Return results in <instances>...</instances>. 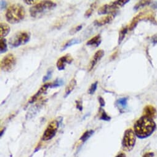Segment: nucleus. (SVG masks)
Masks as SVG:
<instances>
[{
  "mask_svg": "<svg viewBox=\"0 0 157 157\" xmlns=\"http://www.w3.org/2000/svg\"><path fill=\"white\" fill-rule=\"evenodd\" d=\"M156 129V124L154 119L143 115L135 122L133 127L136 137L140 139L149 138Z\"/></svg>",
  "mask_w": 157,
  "mask_h": 157,
  "instance_id": "nucleus-1",
  "label": "nucleus"
},
{
  "mask_svg": "<svg viewBox=\"0 0 157 157\" xmlns=\"http://www.w3.org/2000/svg\"><path fill=\"white\" fill-rule=\"evenodd\" d=\"M25 14L24 7L19 3H15L8 7L6 13V19L9 23L15 24L23 20Z\"/></svg>",
  "mask_w": 157,
  "mask_h": 157,
  "instance_id": "nucleus-2",
  "label": "nucleus"
},
{
  "mask_svg": "<svg viewBox=\"0 0 157 157\" xmlns=\"http://www.w3.org/2000/svg\"><path fill=\"white\" fill-rule=\"evenodd\" d=\"M56 7V3L51 1H42L36 4L30 9V14L32 17H40L49 11Z\"/></svg>",
  "mask_w": 157,
  "mask_h": 157,
  "instance_id": "nucleus-3",
  "label": "nucleus"
},
{
  "mask_svg": "<svg viewBox=\"0 0 157 157\" xmlns=\"http://www.w3.org/2000/svg\"><path fill=\"white\" fill-rule=\"evenodd\" d=\"M30 32L26 31H22L15 33L12 35L9 40V44L11 48H15L19 46L27 44L30 40Z\"/></svg>",
  "mask_w": 157,
  "mask_h": 157,
  "instance_id": "nucleus-4",
  "label": "nucleus"
},
{
  "mask_svg": "<svg viewBox=\"0 0 157 157\" xmlns=\"http://www.w3.org/2000/svg\"><path fill=\"white\" fill-rule=\"evenodd\" d=\"M136 136L134 131L131 128L126 129L125 131L122 139V148L123 150L126 152H130L133 149L136 142Z\"/></svg>",
  "mask_w": 157,
  "mask_h": 157,
  "instance_id": "nucleus-5",
  "label": "nucleus"
},
{
  "mask_svg": "<svg viewBox=\"0 0 157 157\" xmlns=\"http://www.w3.org/2000/svg\"><path fill=\"white\" fill-rule=\"evenodd\" d=\"M16 58L12 54H7L1 60V70L5 72H10L15 67Z\"/></svg>",
  "mask_w": 157,
  "mask_h": 157,
  "instance_id": "nucleus-6",
  "label": "nucleus"
},
{
  "mask_svg": "<svg viewBox=\"0 0 157 157\" xmlns=\"http://www.w3.org/2000/svg\"><path fill=\"white\" fill-rule=\"evenodd\" d=\"M59 128V121L57 120L52 121L49 124L42 136V140L47 141L52 139L56 136Z\"/></svg>",
  "mask_w": 157,
  "mask_h": 157,
  "instance_id": "nucleus-7",
  "label": "nucleus"
},
{
  "mask_svg": "<svg viewBox=\"0 0 157 157\" xmlns=\"http://www.w3.org/2000/svg\"><path fill=\"white\" fill-rule=\"evenodd\" d=\"M146 16H147V12L145 13L144 12H140L139 14H138L136 16L133 18V19L132 20V21L129 25V30H134V28L136 27V26L138 25V23L141 20H143L144 18H146L147 19L150 20L151 22H152V20H155L154 17L152 16V14H151L150 15H149L148 16V17H146Z\"/></svg>",
  "mask_w": 157,
  "mask_h": 157,
  "instance_id": "nucleus-8",
  "label": "nucleus"
},
{
  "mask_svg": "<svg viewBox=\"0 0 157 157\" xmlns=\"http://www.w3.org/2000/svg\"><path fill=\"white\" fill-rule=\"evenodd\" d=\"M73 60V57L71 55L69 54L61 57L57 62L56 66L57 69L60 70V71H61V70H64L67 64H70L72 62Z\"/></svg>",
  "mask_w": 157,
  "mask_h": 157,
  "instance_id": "nucleus-9",
  "label": "nucleus"
},
{
  "mask_svg": "<svg viewBox=\"0 0 157 157\" xmlns=\"http://www.w3.org/2000/svg\"><path fill=\"white\" fill-rule=\"evenodd\" d=\"M116 15H117V12L110 14L109 15L105 16V17L100 18L99 19H97L94 22V25L97 27L104 26L105 25L108 24L112 21Z\"/></svg>",
  "mask_w": 157,
  "mask_h": 157,
  "instance_id": "nucleus-10",
  "label": "nucleus"
},
{
  "mask_svg": "<svg viewBox=\"0 0 157 157\" xmlns=\"http://www.w3.org/2000/svg\"><path fill=\"white\" fill-rule=\"evenodd\" d=\"M51 83H47L44 84L40 88V89L38 91V92H37L34 96H33L30 99L28 102L30 103V104H32V103L35 102V101H36L38 100V99L41 96L42 94H44L47 91V90L51 88Z\"/></svg>",
  "mask_w": 157,
  "mask_h": 157,
  "instance_id": "nucleus-11",
  "label": "nucleus"
},
{
  "mask_svg": "<svg viewBox=\"0 0 157 157\" xmlns=\"http://www.w3.org/2000/svg\"><path fill=\"white\" fill-rule=\"evenodd\" d=\"M104 54H105V52L104 50H102V49H100V50L97 51L96 53H95V54L94 55L93 57L89 63V65L88 67L89 72H90L91 70H92L93 69V68L95 67V65L97 64L98 62L103 57H104Z\"/></svg>",
  "mask_w": 157,
  "mask_h": 157,
  "instance_id": "nucleus-12",
  "label": "nucleus"
},
{
  "mask_svg": "<svg viewBox=\"0 0 157 157\" xmlns=\"http://www.w3.org/2000/svg\"><path fill=\"white\" fill-rule=\"evenodd\" d=\"M143 116L154 119L157 116V110L155 107L151 105H146L143 110Z\"/></svg>",
  "mask_w": 157,
  "mask_h": 157,
  "instance_id": "nucleus-13",
  "label": "nucleus"
},
{
  "mask_svg": "<svg viewBox=\"0 0 157 157\" xmlns=\"http://www.w3.org/2000/svg\"><path fill=\"white\" fill-rule=\"evenodd\" d=\"M116 9L111 5H105L102 6L99 8L98 10V14L99 15H102V14H111L113 13V12H116L115 11Z\"/></svg>",
  "mask_w": 157,
  "mask_h": 157,
  "instance_id": "nucleus-14",
  "label": "nucleus"
},
{
  "mask_svg": "<svg viewBox=\"0 0 157 157\" xmlns=\"http://www.w3.org/2000/svg\"><path fill=\"white\" fill-rule=\"evenodd\" d=\"M101 42H102V37L101 35H97L94 36L93 38H92L91 40H89L87 42V43H86V45L89 46L97 48L101 44Z\"/></svg>",
  "mask_w": 157,
  "mask_h": 157,
  "instance_id": "nucleus-15",
  "label": "nucleus"
},
{
  "mask_svg": "<svg viewBox=\"0 0 157 157\" xmlns=\"http://www.w3.org/2000/svg\"><path fill=\"white\" fill-rule=\"evenodd\" d=\"M11 31L10 27L9 25L6 23L1 22L0 23V38H4L9 34Z\"/></svg>",
  "mask_w": 157,
  "mask_h": 157,
  "instance_id": "nucleus-16",
  "label": "nucleus"
},
{
  "mask_svg": "<svg viewBox=\"0 0 157 157\" xmlns=\"http://www.w3.org/2000/svg\"><path fill=\"white\" fill-rule=\"evenodd\" d=\"M76 85V81L75 78H73V79L69 82L68 85L67 86V87H66L65 88L64 97H67L68 95L72 92V91L75 89Z\"/></svg>",
  "mask_w": 157,
  "mask_h": 157,
  "instance_id": "nucleus-17",
  "label": "nucleus"
},
{
  "mask_svg": "<svg viewBox=\"0 0 157 157\" xmlns=\"http://www.w3.org/2000/svg\"><path fill=\"white\" fill-rule=\"evenodd\" d=\"M127 97H123L118 99L116 102V104L118 106V108L119 110H123L126 108L127 107Z\"/></svg>",
  "mask_w": 157,
  "mask_h": 157,
  "instance_id": "nucleus-18",
  "label": "nucleus"
},
{
  "mask_svg": "<svg viewBox=\"0 0 157 157\" xmlns=\"http://www.w3.org/2000/svg\"><path fill=\"white\" fill-rule=\"evenodd\" d=\"M80 42H81V40H80L79 38H73L72 40H70L67 41V42H66L65 43V44L63 46L62 50H65V49H66L67 48L72 46L74 44H79Z\"/></svg>",
  "mask_w": 157,
  "mask_h": 157,
  "instance_id": "nucleus-19",
  "label": "nucleus"
},
{
  "mask_svg": "<svg viewBox=\"0 0 157 157\" xmlns=\"http://www.w3.org/2000/svg\"><path fill=\"white\" fill-rule=\"evenodd\" d=\"M97 1H95L94 3H93L91 4V5L90 6L89 9L85 12V15H84L85 18L88 19L89 17H91V15L93 13L94 11L95 10V9H96V7L97 6Z\"/></svg>",
  "mask_w": 157,
  "mask_h": 157,
  "instance_id": "nucleus-20",
  "label": "nucleus"
},
{
  "mask_svg": "<svg viewBox=\"0 0 157 157\" xmlns=\"http://www.w3.org/2000/svg\"><path fill=\"white\" fill-rule=\"evenodd\" d=\"M129 27H123L121 30L119 32V37H118V44H120L123 41V40L125 38V37L127 32V30Z\"/></svg>",
  "mask_w": 157,
  "mask_h": 157,
  "instance_id": "nucleus-21",
  "label": "nucleus"
},
{
  "mask_svg": "<svg viewBox=\"0 0 157 157\" xmlns=\"http://www.w3.org/2000/svg\"><path fill=\"white\" fill-rule=\"evenodd\" d=\"M7 51V44L5 38H0V52L5 53Z\"/></svg>",
  "mask_w": 157,
  "mask_h": 157,
  "instance_id": "nucleus-22",
  "label": "nucleus"
},
{
  "mask_svg": "<svg viewBox=\"0 0 157 157\" xmlns=\"http://www.w3.org/2000/svg\"><path fill=\"white\" fill-rule=\"evenodd\" d=\"M129 1V0H127V1L126 0V1H124V0H123V1H121V0H120V1H114L111 2V5H112L115 9H117L119 7H122L123 6H125L126 4H127Z\"/></svg>",
  "mask_w": 157,
  "mask_h": 157,
  "instance_id": "nucleus-23",
  "label": "nucleus"
},
{
  "mask_svg": "<svg viewBox=\"0 0 157 157\" xmlns=\"http://www.w3.org/2000/svg\"><path fill=\"white\" fill-rule=\"evenodd\" d=\"M99 112H100L101 114L100 119L101 120L109 121L111 119V117L107 115V113L105 112V111L102 108H100V109H99Z\"/></svg>",
  "mask_w": 157,
  "mask_h": 157,
  "instance_id": "nucleus-24",
  "label": "nucleus"
},
{
  "mask_svg": "<svg viewBox=\"0 0 157 157\" xmlns=\"http://www.w3.org/2000/svg\"><path fill=\"white\" fill-rule=\"evenodd\" d=\"M94 133V131L93 130H89L86 131L85 133L81 136V137L80 138V140L83 142H86L91 136Z\"/></svg>",
  "mask_w": 157,
  "mask_h": 157,
  "instance_id": "nucleus-25",
  "label": "nucleus"
},
{
  "mask_svg": "<svg viewBox=\"0 0 157 157\" xmlns=\"http://www.w3.org/2000/svg\"><path fill=\"white\" fill-rule=\"evenodd\" d=\"M150 3H151V1H140L135 5V6L134 7V9L138 10L140 7H142L144 6L149 5Z\"/></svg>",
  "mask_w": 157,
  "mask_h": 157,
  "instance_id": "nucleus-26",
  "label": "nucleus"
},
{
  "mask_svg": "<svg viewBox=\"0 0 157 157\" xmlns=\"http://www.w3.org/2000/svg\"><path fill=\"white\" fill-rule=\"evenodd\" d=\"M64 84V81L62 79H57L53 83H51V88H58L60 86H62Z\"/></svg>",
  "mask_w": 157,
  "mask_h": 157,
  "instance_id": "nucleus-27",
  "label": "nucleus"
},
{
  "mask_svg": "<svg viewBox=\"0 0 157 157\" xmlns=\"http://www.w3.org/2000/svg\"><path fill=\"white\" fill-rule=\"evenodd\" d=\"M97 81H96L93 83L91 85V86L89 87V89H88V94H91V95H93L94 94V93L96 92V91L97 89Z\"/></svg>",
  "mask_w": 157,
  "mask_h": 157,
  "instance_id": "nucleus-28",
  "label": "nucleus"
},
{
  "mask_svg": "<svg viewBox=\"0 0 157 157\" xmlns=\"http://www.w3.org/2000/svg\"><path fill=\"white\" fill-rule=\"evenodd\" d=\"M83 28V25H78L76 27H75V28H73L70 31V35H73L76 34L78 32H79L80 30H81Z\"/></svg>",
  "mask_w": 157,
  "mask_h": 157,
  "instance_id": "nucleus-29",
  "label": "nucleus"
},
{
  "mask_svg": "<svg viewBox=\"0 0 157 157\" xmlns=\"http://www.w3.org/2000/svg\"><path fill=\"white\" fill-rule=\"evenodd\" d=\"M52 70L51 69H49L48 70V72H47L46 75H45L43 78V82H46L47 80H49L52 76Z\"/></svg>",
  "mask_w": 157,
  "mask_h": 157,
  "instance_id": "nucleus-30",
  "label": "nucleus"
},
{
  "mask_svg": "<svg viewBox=\"0 0 157 157\" xmlns=\"http://www.w3.org/2000/svg\"><path fill=\"white\" fill-rule=\"evenodd\" d=\"M97 99H98V101L99 102V104H100L101 108H102V107H104L105 106V102L104 101V98H103L101 96H99Z\"/></svg>",
  "mask_w": 157,
  "mask_h": 157,
  "instance_id": "nucleus-31",
  "label": "nucleus"
},
{
  "mask_svg": "<svg viewBox=\"0 0 157 157\" xmlns=\"http://www.w3.org/2000/svg\"><path fill=\"white\" fill-rule=\"evenodd\" d=\"M76 108L80 111L83 110V102L81 100L76 101Z\"/></svg>",
  "mask_w": 157,
  "mask_h": 157,
  "instance_id": "nucleus-32",
  "label": "nucleus"
},
{
  "mask_svg": "<svg viewBox=\"0 0 157 157\" xmlns=\"http://www.w3.org/2000/svg\"><path fill=\"white\" fill-rule=\"evenodd\" d=\"M23 2L27 4V5H34V4H37L40 1H35V0H26V1H24Z\"/></svg>",
  "mask_w": 157,
  "mask_h": 157,
  "instance_id": "nucleus-33",
  "label": "nucleus"
},
{
  "mask_svg": "<svg viewBox=\"0 0 157 157\" xmlns=\"http://www.w3.org/2000/svg\"><path fill=\"white\" fill-rule=\"evenodd\" d=\"M154 155L155 154H154V152H147L142 156V157H154Z\"/></svg>",
  "mask_w": 157,
  "mask_h": 157,
  "instance_id": "nucleus-34",
  "label": "nucleus"
},
{
  "mask_svg": "<svg viewBox=\"0 0 157 157\" xmlns=\"http://www.w3.org/2000/svg\"><path fill=\"white\" fill-rule=\"evenodd\" d=\"M152 41L154 44L157 43V34L154 35L152 37Z\"/></svg>",
  "mask_w": 157,
  "mask_h": 157,
  "instance_id": "nucleus-35",
  "label": "nucleus"
},
{
  "mask_svg": "<svg viewBox=\"0 0 157 157\" xmlns=\"http://www.w3.org/2000/svg\"><path fill=\"white\" fill-rule=\"evenodd\" d=\"M116 157H126V155L125 153H120V154H119Z\"/></svg>",
  "mask_w": 157,
  "mask_h": 157,
  "instance_id": "nucleus-36",
  "label": "nucleus"
}]
</instances>
